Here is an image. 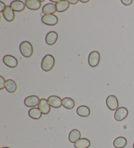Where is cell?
Returning a JSON list of instances; mask_svg holds the SVG:
<instances>
[{
  "mask_svg": "<svg viewBox=\"0 0 134 148\" xmlns=\"http://www.w3.org/2000/svg\"><path fill=\"white\" fill-rule=\"evenodd\" d=\"M55 64V59L50 54L46 55L41 62V68L45 72H48L53 69Z\"/></svg>",
  "mask_w": 134,
  "mask_h": 148,
  "instance_id": "6da1fadb",
  "label": "cell"
},
{
  "mask_svg": "<svg viewBox=\"0 0 134 148\" xmlns=\"http://www.w3.org/2000/svg\"><path fill=\"white\" fill-rule=\"evenodd\" d=\"M20 51L24 58H29L33 55V46L30 42L23 41L20 45Z\"/></svg>",
  "mask_w": 134,
  "mask_h": 148,
  "instance_id": "7a4b0ae2",
  "label": "cell"
},
{
  "mask_svg": "<svg viewBox=\"0 0 134 148\" xmlns=\"http://www.w3.org/2000/svg\"><path fill=\"white\" fill-rule=\"evenodd\" d=\"M100 62V53L97 51H92L88 56V63L92 67H96Z\"/></svg>",
  "mask_w": 134,
  "mask_h": 148,
  "instance_id": "3957f363",
  "label": "cell"
},
{
  "mask_svg": "<svg viewBox=\"0 0 134 148\" xmlns=\"http://www.w3.org/2000/svg\"><path fill=\"white\" fill-rule=\"evenodd\" d=\"M128 115V109L125 107H120L115 111L114 117L116 121H122L127 117Z\"/></svg>",
  "mask_w": 134,
  "mask_h": 148,
  "instance_id": "277c9868",
  "label": "cell"
},
{
  "mask_svg": "<svg viewBox=\"0 0 134 148\" xmlns=\"http://www.w3.org/2000/svg\"><path fill=\"white\" fill-rule=\"evenodd\" d=\"M106 104L108 108L112 111L117 110L118 108V106H119L117 97L113 95L107 97L106 99Z\"/></svg>",
  "mask_w": 134,
  "mask_h": 148,
  "instance_id": "5b68a950",
  "label": "cell"
},
{
  "mask_svg": "<svg viewBox=\"0 0 134 148\" xmlns=\"http://www.w3.org/2000/svg\"><path fill=\"white\" fill-rule=\"evenodd\" d=\"M41 21L47 25H55L58 23V18L55 14L44 15L41 18Z\"/></svg>",
  "mask_w": 134,
  "mask_h": 148,
  "instance_id": "8992f818",
  "label": "cell"
},
{
  "mask_svg": "<svg viewBox=\"0 0 134 148\" xmlns=\"http://www.w3.org/2000/svg\"><path fill=\"white\" fill-rule=\"evenodd\" d=\"M3 62L5 65L10 68H16L19 64L17 59L11 55L5 56L3 58Z\"/></svg>",
  "mask_w": 134,
  "mask_h": 148,
  "instance_id": "52a82bcc",
  "label": "cell"
},
{
  "mask_svg": "<svg viewBox=\"0 0 134 148\" xmlns=\"http://www.w3.org/2000/svg\"><path fill=\"white\" fill-rule=\"evenodd\" d=\"M41 99H39V97L36 95H31L25 99L24 100V104L27 107L30 108H35L39 104Z\"/></svg>",
  "mask_w": 134,
  "mask_h": 148,
  "instance_id": "ba28073f",
  "label": "cell"
},
{
  "mask_svg": "<svg viewBox=\"0 0 134 148\" xmlns=\"http://www.w3.org/2000/svg\"><path fill=\"white\" fill-rule=\"evenodd\" d=\"M48 102L52 108H59L62 106V99L60 97L52 95L48 98Z\"/></svg>",
  "mask_w": 134,
  "mask_h": 148,
  "instance_id": "9c48e42d",
  "label": "cell"
},
{
  "mask_svg": "<svg viewBox=\"0 0 134 148\" xmlns=\"http://www.w3.org/2000/svg\"><path fill=\"white\" fill-rule=\"evenodd\" d=\"M38 108L40 110L42 114L44 115L49 114V112H50V106L48 103V100L45 99H41L38 105Z\"/></svg>",
  "mask_w": 134,
  "mask_h": 148,
  "instance_id": "30bf717a",
  "label": "cell"
},
{
  "mask_svg": "<svg viewBox=\"0 0 134 148\" xmlns=\"http://www.w3.org/2000/svg\"><path fill=\"white\" fill-rule=\"evenodd\" d=\"M58 39V35L56 32H48L45 37V42L48 45L52 46L56 44Z\"/></svg>",
  "mask_w": 134,
  "mask_h": 148,
  "instance_id": "8fae6325",
  "label": "cell"
},
{
  "mask_svg": "<svg viewBox=\"0 0 134 148\" xmlns=\"http://www.w3.org/2000/svg\"><path fill=\"white\" fill-rule=\"evenodd\" d=\"M2 14H3L4 18L6 19L7 22H11L14 21V20L15 18V11L12 9V8L10 6H7L6 9H5V11Z\"/></svg>",
  "mask_w": 134,
  "mask_h": 148,
  "instance_id": "7c38bea8",
  "label": "cell"
},
{
  "mask_svg": "<svg viewBox=\"0 0 134 148\" xmlns=\"http://www.w3.org/2000/svg\"><path fill=\"white\" fill-rule=\"evenodd\" d=\"M42 12L43 14H45V15L54 14L56 12H57L56 4L51 3L45 4V5L43 7Z\"/></svg>",
  "mask_w": 134,
  "mask_h": 148,
  "instance_id": "4fadbf2b",
  "label": "cell"
},
{
  "mask_svg": "<svg viewBox=\"0 0 134 148\" xmlns=\"http://www.w3.org/2000/svg\"><path fill=\"white\" fill-rule=\"evenodd\" d=\"M10 7L15 12H22L26 8V4L22 1H13L10 4Z\"/></svg>",
  "mask_w": 134,
  "mask_h": 148,
  "instance_id": "5bb4252c",
  "label": "cell"
},
{
  "mask_svg": "<svg viewBox=\"0 0 134 148\" xmlns=\"http://www.w3.org/2000/svg\"><path fill=\"white\" fill-rule=\"evenodd\" d=\"M25 4L28 9L33 11H37L41 7V3L39 0H26Z\"/></svg>",
  "mask_w": 134,
  "mask_h": 148,
  "instance_id": "9a60e30c",
  "label": "cell"
},
{
  "mask_svg": "<svg viewBox=\"0 0 134 148\" xmlns=\"http://www.w3.org/2000/svg\"><path fill=\"white\" fill-rule=\"evenodd\" d=\"M56 9L58 12H63L66 11L69 8V3L67 0H60L56 4Z\"/></svg>",
  "mask_w": 134,
  "mask_h": 148,
  "instance_id": "2e32d148",
  "label": "cell"
},
{
  "mask_svg": "<svg viewBox=\"0 0 134 148\" xmlns=\"http://www.w3.org/2000/svg\"><path fill=\"white\" fill-rule=\"evenodd\" d=\"M81 134L79 130L73 129L69 134V140L71 143H75L81 139Z\"/></svg>",
  "mask_w": 134,
  "mask_h": 148,
  "instance_id": "e0dca14e",
  "label": "cell"
},
{
  "mask_svg": "<svg viewBox=\"0 0 134 148\" xmlns=\"http://www.w3.org/2000/svg\"><path fill=\"white\" fill-rule=\"evenodd\" d=\"M6 90L11 93L16 92L17 90V84L16 82L13 80H11V79L7 80L6 84Z\"/></svg>",
  "mask_w": 134,
  "mask_h": 148,
  "instance_id": "ac0fdd59",
  "label": "cell"
},
{
  "mask_svg": "<svg viewBox=\"0 0 134 148\" xmlns=\"http://www.w3.org/2000/svg\"><path fill=\"white\" fill-rule=\"evenodd\" d=\"M91 145V142L88 139L81 138L77 142L75 143V148H88Z\"/></svg>",
  "mask_w": 134,
  "mask_h": 148,
  "instance_id": "d6986e66",
  "label": "cell"
},
{
  "mask_svg": "<svg viewBox=\"0 0 134 148\" xmlns=\"http://www.w3.org/2000/svg\"><path fill=\"white\" fill-rule=\"evenodd\" d=\"M77 114L79 116L86 117L90 116V110L86 106H80L77 109Z\"/></svg>",
  "mask_w": 134,
  "mask_h": 148,
  "instance_id": "ffe728a7",
  "label": "cell"
},
{
  "mask_svg": "<svg viewBox=\"0 0 134 148\" xmlns=\"http://www.w3.org/2000/svg\"><path fill=\"white\" fill-rule=\"evenodd\" d=\"M127 145V140L123 136L118 137L113 141V145L115 148H124Z\"/></svg>",
  "mask_w": 134,
  "mask_h": 148,
  "instance_id": "44dd1931",
  "label": "cell"
},
{
  "mask_svg": "<svg viewBox=\"0 0 134 148\" xmlns=\"http://www.w3.org/2000/svg\"><path fill=\"white\" fill-rule=\"evenodd\" d=\"M62 106L66 109L71 110L74 108L75 106V103L73 99L70 97H65L62 99Z\"/></svg>",
  "mask_w": 134,
  "mask_h": 148,
  "instance_id": "7402d4cb",
  "label": "cell"
},
{
  "mask_svg": "<svg viewBox=\"0 0 134 148\" xmlns=\"http://www.w3.org/2000/svg\"><path fill=\"white\" fill-rule=\"evenodd\" d=\"M42 112L37 108H31L28 112L29 116L33 119H39L42 116Z\"/></svg>",
  "mask_w": 134,
  "mask_h": 148,
  "instance_id": "603a6c76",
  "label": "cell"
},
{
  "mask_svg": "<svg viewBox=\"0 0 134 148\" xmlns=\"http://www.w3.org/2000/svg\"><path fill=\"white\" fill-rule=\"evenodd\" d=\"M6 81L3 76H0V90H3L6 88Z\"/></svg>",
  "mask_w": 134,
  "mask_h": 148,
  "instance_id": "cb8c5ba5",
  "label": "cell"
},
{
  "mask_svg": "<svg viewBox=\"0 0 134 148\" xmlns=\"http://www.w3.org/2000/svg\"><path fill=\"white\" fill-rule=\"evenodd\" d=\"M6 3H4L2 1H0V12H1V13H3V11H5V9H6Z\"/></svg>",
  "mask_w": 134,
  "mask_h": 148,
  "instance_id": "d4e9b609",
  "label": "cell"
},
{
  "mask_svg": "<svg viewBox=\"0 0 134 148\" xmlns=\"http://www.w3.org/2000/svg\"><path fill=\"white\" fill-rule=\"evenodd\" d=\"M121 2H122V3L123 5H124L128 6V5H130L132 4L133 1L132 0H122Z\"/></svg>",
  "mask_w": 134,
  "mask_h": 148,
  "instance_id": "484cf974",
  "label": "cell"
},
{
  "mask_svg": "<svg viewBox=\"0 0 134 148\" xmlns=\"http://www.w3.org/2000/svg\"><path fill=\"white\" fill-rule=\"evenodd\" d=\"M68 2L69 4L76 5L79 3V0H68Z\"/></svg>",
  "mask_w": 134,
  "mask_h": 148,
  "instance_id": "4316f807",
  "label": "cell"
},
{
  "mask_svg": "<svg viewBox=\"0 0 134 148\" xmlns=\"http://www.w3.org/2000/svg\"><path fill=\"white\" fill-rule=\"evenodd\" d=\"M80 1H81V3H88L90 1H89V0H86H86H84V1H83V0H80Z\"/></svg>",
  "mask_w": 134,
  "mask_h": 148,
  "instance_id": "83f0119b",
  "label": "cell"
},
{
  "mask_svg": "<svg viewBox=\"0 0 134 148\" xmlns=\"http://www.w3.org/2000/svg\"><path fill=\"white\" fill-rule=\"evenodd\" d=\"M50 1H51V2H52V3H55L56 4V3H58V2L59 1H54V0H50Z\"/></svg>",
  "mask_w": 134,
  "mask_h": 148,
  "instance_id": "f1b7e54d",
  "label": "cell"
},
{
  "mask_svg": "<svg viewBox=\"0 0 134 148\" xmlns=\"http://www.w3.org/2000/svg\"><path fill=\"white\" fill-rule=\"evenodd\" d=\"M1 148H11V147H1Z\"/></svg>",
  "mask_w": 134,
  "mask_h": 148,
  "instance_id": "f546056e",
  "label": "cell"
},
{
  "mask_svg": "<svg viewBox=\"0 0 134 148\" xmlns=\"http://www.w3.org/2000/svg\"><path fill=\"white\" fill-rule=\"evenodd\" d=\"M133 147L134 148V142H133Z\"/></svg>",
  "mask_w": 134,
  "mask_h": 148,
  "instance_id": "4dcf8cb0",
  "label": "cell"
}]
</instances>
